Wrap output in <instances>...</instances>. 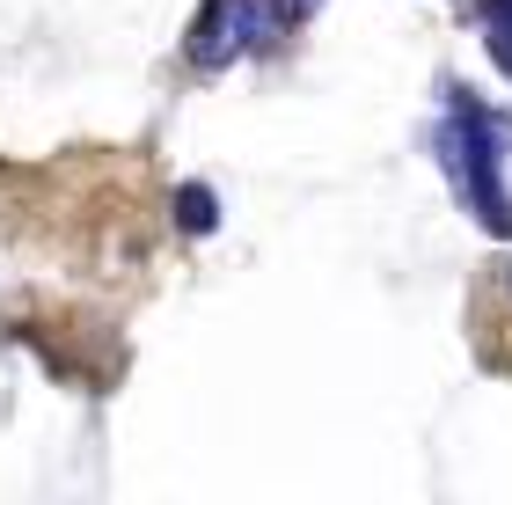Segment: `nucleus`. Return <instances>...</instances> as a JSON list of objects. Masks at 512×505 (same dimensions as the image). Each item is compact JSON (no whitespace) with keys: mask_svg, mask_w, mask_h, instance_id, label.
Masks as SVG:
<instances>
[{"mask_svg":"<svg viewBox=\"0 0 512 505\" xmlns=\"http://www.w3.org/2000/svg\"><path fill=\"white\" fill-rule=\"evenodd\" d=\"M505 154H512V110L483 103L469 81H439V132H432V162L447 176V191L461 198L483 235H512V191H505Z\"/></svg>","mask_w":512,"mask_h":505,"instance_id":"nucleus-1","label":"nucleus"},{"mask_svg":"<svg viewBox=\"0 0 512 505\" xmlns=\"http://www.w3.org/2000/svg\"><path fill=\"white\" fill-rule=\"evenodd\" d=\"M469 337H476L483 374H512V257L476 279V293H469Z\"/></svg>","mask_w":512,"mask_h":505,"instance_id":"nucleus-2","label":"nucleus"},{"mask_svg":"<svg viewBox=\"0 0 512 505\" xmlns=\"http://www.w3.org/2000/svg\"><path fill=\"white\" fill-rule=\"evenodd\" d=\"M176 227H183V235H213V227H220V198L205 191V183H183V191H176Z\"/></svg>","mask_w":512,"mask_h":505,"instance_id":"nucleus-3","label":"nucleus"},{"mask_svg":"<svg viewBox=\"0 0 512 505\" xmlns=\"http://www.w3.org/2000/svg\"><path fill=\"white\" fill-rule=\"evenodd\" d=\"M483 52H491V66L512 81V0H491V30H483Z\"/></svg>","mask_w":512,"mask_h":505,"instance_id":"nucleus-4","label":"nucleus"}]
</instances>
